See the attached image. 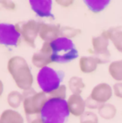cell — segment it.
<instances>
[{"instance_id":"obj_1","label":"cell","mask_w":122,"mask_h":123,"mask_svg":"<svg viewBox=\"0 0 122 123\" xmlns=\"http://www.w3.org/2000/svg\"><path fill=\"white\" fill-rule=\"evenodd\" d=\"M69 115L67 101L48 97L41 111L40 117L43 123H65Z\"/></svg>"},{"instance_id":"obj_2","label":"cell","mask_w":122,"mask_h":123,"mask_svg":"<svg viewBox=\"0 0 122 123\" xmlns=\"http://www.w3.org/2000/svg\"><path fill=\"white\" fill-rule=\"evenodd\" d=\"M8 70L18 88L28 91L32 88L33 77L27 61L23 57H12L8 60Z\"/></svg>"},{"instance_id":"obj_3","label":"cell","mask_w":122,"mask_h":123,"mask_svg":"<svg viewBox=\"0 0 122 123\" xmlns=\"http://www.w3.org/2000/svg\"><path fill=\"white\" fill-rule=\"evenodd\" d=\"M52 61L57 63H67L78 57V51L72 41L69 38L59 37L50 43Z\"/></svg>"},{"instance_id":"obj_4","label":"cell","mask_w":122,"mask_h":123,"mask_svg":"<svg viewBox=\"0 0 122 123\" xmlns=\"http://www.w3.org/2000/svg\"><path fill=\"white\" fill-rule=\"evenodd\" d=\"M64 76L62 71H56L52 68L45 67L38 72L37 80L42 92L50 94L61 86Z\"/></svg>"},{"instance_id":"obj_5","label":"cell","mask_w":122,"mask_h":123,"mask_svg":"<svg viewBox=\"0 0 122 123\" xmlns=\"http://www.w3.org/2000/svg\"><path fill=\"white\" fill-rule=\"evenodd\" d=\"M23 95V110L27 117H33L40 114L48 97L43 92H36L33 89L24 91Z\"/></svg>"},{"instance_id":"obj_6","label":"cell","mask_w":122,"mask_h":123,"mask_svg":"<svg viewBox=\"0 0 122 123\" xmlns=\"http://www.w3.org/2000/svg\"><path fill=\"white\" fill-rule=\"evenodd\" d=\"M21 27L18 24L0 23V44L17 47L21 42Z\"/></svg>"},{"instance_id":"obj_7","label":"cell","mask_w":122,"mask_h":123,"mask_svg":"<svg viewBox=\"0 0 122 123\" xmlns=\"http://www.w3.org/2000/svg\"><path fill=\"white\" fill-rule=\"evenodd\" d=\"M108 45L109 39L101 34L92 38V50H89V52L99 59L101 63H105L108 62L110 56L108 50Z\"/></svg>"},{"instance_id":"obj_8","label":"cell","mask_w":122,"mask_h":123,"mask_svg":"<svg viewBox=\"0 0 122 123\" xmlns=\"http://www.w3.org/2000/svg\"><path fill=\"white\" fill-rule=\"evenodd\" d=\"M40 23L35 20H29L21 27V34L23 40L32 48H35V39L39 34Z\"/></svg>"},{"instance_id":"obj_9","label":"cell","mask_w":122,"mask_h":123,"mask_svg":"<svg viewBox=\"0 0 122 123\" xmlns=\"http://www.w3.org/2000/svg\"><path fill=\"white\" fill-rule=\"evenodd\" d=\"M33 65L38 68H43L47 67L48 64L52 62V50L50 43H44L40 51L35 52L32 58Z\"/></svg>"},{"instance_id":"obj_10","label":"cell","mask_w":122,"mask_h":123,"mask_svg":"<svg viewBox=\"0 0 122 123\" xmlns=\"http://www.w3.org/2000/svg\"><path fill=\"white\" fill-rule=\"evenodd\" d=\"M61 26L59 24H46L40 23L39 36L45 43H52L60 36Z\"/></svg>"},{"instance_id":"obj_11","label":"cell","mask_w":122,"mask_h":123,"mask_svg":"<svg viewBox=\"0 0 122 123\" xmlns=\"http://www.w3.org/2000/svg\"><path fill=\"white\" fill-rule=\"evenodd\" d=\"M31 8L41 18H54L52 13V1L51 0H30Z\"/></svg>"},{"instance_id":"obj_12","label":"cell","mask_w":122,"mask_h":123,"mask_svg":"<svg viewBox=\"0 0 122 123\" xmlns=\"http://www.w3.org/2000/svg\"><path fill=\"white\" fill-rule=\"evenodd\" d=\"M112 96V88L106 83H100L93 88L90 97L96 102L103 104L110 100Z\"/></svg>"},{"instance_id":"obj_13","label":"cell","mask_w":122,"mask_h":123,"mask_svg":"<svg viewBox=\"0 0 122 123\" xmlns=\"http://www.w3.org/2000/svg\"><path fill=\"white\" fill-rule=\"evenodd\" d=\"M67 105L70 113L75 117H81L85 113L86 102L81 97V95L78 94L71 95L68 98Z\"/></svg>"},{"instance_id":"obj_14","label":"cell","mask_w":122,"mask_h":123,"mask_svg":"<svg viewBox=\"0 0 122 123\" xmlns=\"http://www.w3.org/2000/svg\"><path fill=\"white\" fill-rule=\"evenodd\" d=\"M102 35L107 39H110L116 49L122 52V31L121 28H110L104 31Z\"/></svg>"},{"instance_id":"obj_15","label":"cell","mask_w":122,"mask_h":123,"mask_svg":"<svg viewBox=\"0 0 122 123\" xmlns=\"http://www.w3.org/2000/svg\"><path fill=\"white\" fill-rule=\"evenodd\" d=\"M98 64H101L100 61L94 56L81 57L79 66L81 72L85 73H91L96 70Z\"/></svg>"},{"instance_id":"obj_16","label":"cell","mask_w":122,"mask_h":123,"mask_svg":"<svg viewBox=\"0 0 122 123\" xmlns=\"http://www.w3.org/2000/svg\"><path fill=\"white\" fill-rule=\"evenodd\" d=\"M0 123H24V120L19 112L8 109L1 114Z\"/></svg>"},{"instance_id":"obj_17","label":"cell","mask_w":122,"mask_h":123,"mask_svg":"<svg viewBox=\"0 0 122 123\" xmlns=\"http://www.w3.org/2000/svg\"><path fill=\"white\" fill-rule=\"evenodd\" d=\"M84 3L91 12H100L110 4V1H108V0H85Z\"/></svg>"},{"instance_id":"obj_18","label":"cell","mask_w":122,"mask_h":123,"mask_svg":"<svg viewBox=\"0 0 122 123\" xmlns=\"http://www.w3.org/2000/svg\"><path fill=\"white\" fill-rule=\"evenodd\" d=\"M109 72L116 81H122V60L111 62L109 66Z\"/></svg>"},{"instance_id":"obj_19","label":"cell","mask_w":122,"mask_h":123,"mask_svg":"<svg viewBox=\"0 0 122 123\" xmlns=\"http://www.w3.org/2000/svg\"><path fill=\"white\" fill-rule=\"evenodd\" d=\"M68 86H69L70 90L73 92V94L80 95L85 87V84L81 77H72L68 82Z\"/></svg>"},{"instance_id":"obj_20","label":"cell","mask_w":122,"mask_h":123,"mask_svg":"<svg viewBox=\"0 0 122 123\" xmlns=\"http://www.w3.org/2000/svg\"><path fill=\"white\" fill-rule=\"evenodd\" d=\"M23 102V95L17 91H12L8 95V103L12 108H18Z\"/></svg>"},{"instance_id":"obj_21","label":"cell","mask_w":122,"mask_h":123,"mask_svg":"<svg viewBox=\"0 0 122 123\" xmlns=\"http://www.w3.org/2000/svg\"><path fill=\"white\" fill-rule=\"evenodd\" d=\"M99 114L105 119H111L116 116V108L112 104H102L99 108Z\"/></svg>"},{"instance_id":"obj_22","label":"cell","mask_w":122,"mask_h":123,"mask_svg":"<svg viewBox=\"0 0 122 123\" xmlns=\"http://www.w3.org/2000/svg\"><path fill=\"white\" fill-rule=\"evenodd\" d=\"M81 32V31L78 29V28H71V27H62L61 28L60 35L61 37L71 39V37H74L76 36L79 35Z\"/></svg>"},{"instance_id":"obj_23","label":"cell","mask_w":122,"mask_h":123,"mask_svg":"<svg viewBox=\"0 0 122 123\" xmlns=\"http://www.w3.org/2000/svg\"><path fill=\"white\" fill-rule=\"evenodd\" d=\"M80 123H98V117L91 111H87L81 117Z\"/></svg>"},{"instance_id":"obj_24","label":"cell","mask_w":122,"mask_h":123,"mask_svg":"<svg viewBox=\"0 0 122 123\" xmlns=\"http://www.w3.org/2000/svg\"><path fill=\"white\" fill-rule=\"evenodd\" d=\"M49 97H54V98H60L66 100L67 97V87L65 85H61L57 90L53 91L49 94Z\"/></svg>"},{"instance_id":"obj_25","label":"cell","mask_w":122,"mask_h":123,"mask_svg":"<svg viewBox=\"0 0 122 123\" xmlns=\"http://www.w3.org/2000/svg\"><path fill=\"white\" fill-rule=\"evenodd\" d=\"M101 105L102 104H100V103L93 100L91 97H89L87 99V101H86V106H87L90 109H96V108L99 109L100 106H101Z\"/></svg>"},{"instance_id":"obj_26","label":"cell","mask_w":122,"mask_h":123,"mask_svg":"<svg viewBox=\"0 0 122 123\" xmlns=\"http://www.w3.org/2000/svg\"><path fill=\"white\" fill-rule=\"evenodd\" d=\"M113 89H114L115 95L120 98H122V82L116 83L113 86Z\"/></svg>"},{"instance_id":"obj_27","label":"cell","mask_w":122,"mask_h":123,"mask_svg":"<svg viewBox=\"0 0 122 123\" xmlns=\"http://www.w3.org/2000/svg\"><path fill=\"white\" fill-rule=\"evenodd\" d=\"M2 4L4 8H8V9H14L15 8V4L12 2L10 1H2Z\"/></svg>"},{"instance_id":"obj_28","label":"cell","mask_w":122,"mask_h":123,"mask_svg":"<svg viewBox=\"0 0 122 123\" xmlns=\"http://www.w3.org/2000/svg\"><path fill=\"white\" fill-rule=\"evenodd\" d=\"M57 3L62 7H68L71 4H72L73 1H58V0H57Z\"/></svg>"},{"instance_id":"obj_29","label":"cell","mask_w":122,"mask_h":123,"mask_svg":"<svg viewBox=\"0 0 122 123\" xmlns=\"http://www.w3.org/2000/svg\"><path fill=\"white\" fill-rule=\"evenodd\" d=\"M28 120L29 123H43L40 117H37L35 118H32V119H28Z\"/></svg>"},{"instance_id":"obj_30","label":"cell","mask_w":122,"mask_h":123,"mask_svg":"<svg viewBox=\"0 0 122 123\" xmlns=\"http://www.w3.org/2000/svg\"><path fill=\"white\" fill-rule=\"evenodd\" d=\"M3 92V82H2V81L0 80V97H1Z\"/></svg>"}]
</instances>
